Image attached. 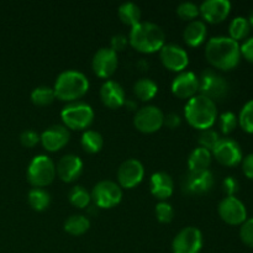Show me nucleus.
Listing matches in <instances>:
<instances>
[{"mask_svg":"<svg viewBox=\"0 0 253 253\" xmlns=\"http://www.w3.org/2000/svg\"><path fill=\"white\" fill-rule=\"evenodd\" d=\"M177 14L185 21H193L199 15V6L193 1H183L178 5Z\"/></svg>","mask_w":253,"mask_h":253,"instance_id":"34","label":"nucleus"},{"mask_svg":"<svg viewBox=\"0 0 253 253\" xmlns=\"http://www.w3.org/2000/svg\"><path fill=\"white\" fill-rule=\"evenodd\" d=\"M211 151L217 162L226 167H235L242 161L241 146L230 137L220 138Z\"/></svg>","mask_w":253,"mask_h":253,"instance_id":"12","label":"nucleus"},{"mask_svg":"<svg viewBox=\"0 0 253 253\" xmlns=\"http://www.w3.org/2000/svg\"><path fill=\"white\" fill-rule=\"evenodd\" d=\"M100 99L110 109H118L125 104V90L115 81L104 82L100 88Z\"/></svg>","mask_w":253,"mask_h":253,"instance_id":"21","label":"nucleus"},{"mask_svg":"<svg viewBox=\"0 0 253 253\" xmlns=\"http://www.w3.org/2000/svg\"><path fill=\"white\" fill-rule=\"evenodd\" d=\"M61 118L64 126L72 130H84L89 127L94 120V110L89 104L71 103L61 111Z\"/></svg>","mask_w":253,"mask_h":253,"instance_id":"6","label":"nucleus"},{"mask_svg":"<svg viewBox=\"0 0 253 253\" xmlns=\"http://www.w3.org/2000/svg\"><path fill=\"white\" fill-rule=\"evenodd\" d=\"M180 123H182V120H180V116L178 115V114L169 113L167 114V115H165L163 125H166L168 128H170V130H174V128L179 127Z\"/></svg>","mask_w":253,"mask_h":253,"instance_id":"43","label":"nucleus"},{"mask_svg":"<svg viewBox=\"0 0 253 253\" xmlns=\"http://www.w3.org/2000/svg\"><path fill=\"white\" fill-rule=\"evenodd\" d=\"M230 85L226 79L220 76L214 69H205L199 77L200 95L209 98L210 100H222L227 96Z\"/></svg>","mask_w":253,"mask_h":253,"instance_id":"7","label":"nucleus"},{"mask_svg":"<svg viewBox=\"0 0 253 253\" xmlns=\"http://www.w3.org/2000/svg\"><path fill=\"white\" fill-rule=\"evenodd\" d=\"M118 15L120 17L121 21L125 25L133 27L135 25H137L141 20V10L138 7V5H136L135 2L126 1L119 6Z\"/></svg>","mask_w":253,"mask_h":253,"instance_id":"26","label":"nucleus"},{"mask_svg":"<svg viewBox=\"0 0 253 253\" xmlns=\"http://www.w3.org/2000/svg\"><path fill=\"white\" fill-rule=\"evenodd\" d=\"M40 141V135L34 130H25L22 131L21 135H20V142L24 147L31 148L39 143Z\"/></svg>","mask_w":253,"mask_h":253,"instance_id":"39","label":"nucleus"},{"mask_svg":"<svg viewBox=\"0 0 253 253\" xmlns=\"http://www.w3.org/2000/svg\"><path fill=\"white\" fill-rule=\"evenodd\" d=\"M118 53L110 47H103L95 52L91 59L94 73L100 78H109L115 73L118 68Z\"/></svg>","mask_w":253,"mask_h":253,"instance_id":"15","label":"nucleus"},{"mask_svg":"<svg viewBox=\"0 0 253 253\" xmlns=\"http://www.w3.org/2000/svg\"><path fill=\"white\" fill-rule=\"evenodd\" d=\"M240 237L246 246L253 249V217L247 219L240 227Z\"/></svg>","mask_w":253,"mask_h":253,"instance_id":"38","label":"nucleus"},{"mask_svg":"<svg viewBox=\"0 0 253 253\" xmlns=\"http://www.w3.org/2000/svg\"><path fill=\"white\" fill-rule=\"evenodd\" d=\"M183 37L188 46L198 47L207 39V25L202 20H193L185 27Z\"/></svg>","mask_w":253,"mask_h":253,"instance_id":"23","label":"nucleus"},{"mask_svg":"<svg viewBox=\"0 0 253 253\" xmlns=\"http://www.w3.org/2000/svg\"><path fill=\"white\" fill-rule=\"evenodd\" d=\"M156 217L160 222L162 224H168L173 220L174 217V210L170 204H168L167 202H160L156 205Z\"/></svg>","mask_w":253,"mask_h":253,"instance_id":"35","label":"nucleus"},{"mask_svg":"<svg viewBox=\"0 0 253 253\" xmlns=\"http://www.w3.org/2000/svg\"><path fill=\"white\" fill-rule=\"evenodd\" d=\"M220 217L229 225H242L247 220V210L244 203L236 197H226L217 208Z\"/></svg>","mask_w":253,"mask_h":253,"instance_id":"14","label":"nucleus"},{"mask_svg":"<svg viewBox=\"0 0 253 253\" xmlns=\"http://www.w3.org/2000/svg\"><path fill=\"white\" fill-rule=\"evenodd\" d=\"M199 90V78L193 72H182L172 82V93L179 99H190Z\"/></svg>","mask_w":253,"mask_h":253,"instance_id":"19","label":"nucleus"},{"mask_svg":"<svg viewBox=\"0 0 253 253\" xmlns=\"http://www.w3.org/2000/svg\"><path fill=\"white\" fill-rule=\"evenodd\" d=\"M203 234L194 226L180 230L172 242L173 253H200L203 249Z\"/></svg>","mask_w":253,"mask_h":253,"instance_id":"11","label":"nucleus"},{"mask_svg":"<svg viewBox=\"0 0 253 253\" xmlns=\"http://www.w3.org/2000/svg\"><path fill=\"white\" fill-rule=\"evenodd\" d=\"M237 116L235 115L231 111H226V113H222L220 115V128H221V132L225 133V135H229L230 132L236 128L237 126Z\"/></svg>","mask_w":253,"mask_h":253,"instance_id":"37","label":"nucleus"},{"mask_svg":"<svg viewBox=\"0 0 253 253\" xmlns=\"http://www.w3.org/2000/svg\"><path fill=\"white\" fill-rule=\"evenodd\" d=\"M69 131L64 125H52L40 136L42 146L49 152H56L68 143Z\"/></svg>","mask_w":253,"mask_h":253,"instance_id":"18","label":"nucleus"},{"mask_svg":"<svg viewBox=\"0 0 253 253\" xmlns=\"http://www.w3.org/2000/svg\"><path fill=\"white\" fill-rule=\"evenodd\" d=\"M136 96L142 101H148L157 94L158 86L156 82L150 78H140L133 85Z\"/></svg>","mask_w":253,"mask_h":253,"instance_id":"29","label":"nucleus"},{"mask_svg":"<svg viewBox=\"0 0 253 253\" xmlns=\"http://www.w3.org/2000/svg\"><path fill=\"white\" fill-rule=\"evenodd\" d=\"M26 177L32 187H47L53 182L54 177H56V166L48 156H35L27 167Z\"/></svg>","mask_w":253,"mask_h":253,"instance_id":"5","label":"nucleus"},{"mask_svg":"<svg viewBox=\"0 0 253 253\" xmlns=\"http://www.w3.org/2000/svg\"><path fill=\"white\" fill-rule=\"evenodd\" d=\"M237 120H239L242 130L249 133H253V100L247 101L245 104Z\"/></svg>","mask_w":253,"mask_h":253,"instance_id":"33","label":"nucleus"},{"mask_svg":"<svg viewBox=\"0 0 253 253\" xmlns=\"http://www.w3.org/2000/svg\"><path fill=\"white\" fill-rule=\"evenodd\" d=\"M160 58L163 66L173 72H182L189 63V57L183 47L167 43L160 49Z\"/></svg>","mask_w":253,"mask_h":253,"instance_id":"16","label":"nucleus"},{"mask_svg":"<svg viewBox=\"0 0 253 253\" xmlns=\"http://www.w3.org/2000/svg\"><path fill=\"white\" fill-rule=\"evenodd\" d=\"M250 30H251V27H250L249 20L246 17L237 16L232 20L229 26L230 37L239 42L240 40H244L249 36Z\"/></svg>","mask_w":253,"mask_h":253,"instance_id":"30","label":"nucleus"},{"mask_svg":"<svg viewBox=\"0 0 253 253\" xmlns=\"http://www.w3.org/2000/svg\"><path fill=\"white\" fill-rule=\"evenodd\" d=\"M131 46L143 53L160 51L165 46L166 35L162 27L151 21H140L131 27L128 36Z\"/></svg>","mask_w":253,"mask_h":253,"instance_id":"2","label":"nucleus"},{"mask_svg":"<svg viewBox=\"0 0 253 253\" xmlns=\"http://www.w3.org/2000/svg\"><path fill=\"white\" fill-rule=\"evenodd\" d=\"M127 41L128 39L126 36H124V35L121 34H118V35H114L113 37H111V49H114V51H123L124 48H125L126 46H127Z\"/></svg>","mask_w":253,"mask_h":253,"instance_id":"42","label":"nucleus"},{"mask_svg":"<svg viewBox=\"0 0 253 253\" xmlns=\"http://www.w3.org/2000/svg\"><path fill=\"white\" fill-rule=\"evenodd\" d=\"M82 172H83V161L76 155L63 156L57 163V175L66 183H72L78 179Z\"/></svg>","mask_w":253,"mask_h":253,"instance_id":"20","label":"nucleus"},{"mask_svg":"<svg viewBox=\"0 0 253 253\" xmlns=\"http://www.w3.org/2000/svg\"><path fill=\"white\" fill-rule=\"evenodd\" d=\"M27 202L34 210L43 211L48 208L49 203H51V195L47 190L42 189V188H32L27 195Z\"/></svg>","mask_w":253,"mask_h":253,"instance_id":"28","label":"nucleus"},{"mask_svg":"<svg viewBox=\"0 0 253 253\" xmlns=\"http://www.w3.org/2000/svg\"><path fill=\"white\" fill-rule=\"evenodd\" d=\"M90 197L96 208L110 209L121 202L123 189L118 183L113 180H100L94 185Z\"/></svg>","mask_w":253,"mask_h":253,"instance_id":"8","label":"nucleus"},{"mask_svg":"<svg viewBox=\"0 0 253 253\" xmlns=\"http://www.w3.org/2000/svg\"><path fill=\"white\" fill-rule=\"evenodd\" d=\"M54 99H56V94L51 86L41 85L31 91V100L37 106L49 105L51 103H53Z\"/></svg>","mask_w":253,"mask_h":253,"instance_id":"31","label":"nucleus"},{"mask_svg":"<svg viewBox=\"0 0 253 253\" xmlns=\"http://www.w3.org/2000/svg\"><path fill=\"white\" fill-rule=\"evenodd\" d=\"M145 175L143 165L136 158L124 161L118 169V184L121 188L131 189L140 184Z\"/></svg>","mask_w":253,"mask_h":253,"instance_id":"13","label":"nucleus"},{"mask_svg":"<svg viewBox=\"0 0 253 253\" xmlns=\"http://www.w3.org/2000/svg\"><path fill=\"white\" fill-rule=\"evenodd\" d=\"M247 20H249L250 27H252V29H253V10L251 11V14H250V17Z\"/></svg>","mask_w":253,"mask_h":253,"instance_id":"45","label":"nucleus"},{"mask_svg":"<svg viewBox=\"0 0 253 253\" xmlns=\"http://www.w3.org/2000/svg\"><path fill=\"white\" fill-rule=\"evenodd\" d=\"M214 185V177L209 169L188 170L182 178L180 187L188 195H203L210 192Z\"/></svg>","mask_w":253,"mask_h":253,"instance_id":"9","label":"nucleus"},{"mask_svg":"<svg viewBox=\"0 0 253 253\" xmlns=\"http://www.w3.org/2000/svg\"><path fill=\"white\" fill-rule=\"evenodd\" d=\"M242 170L247 178L253 179V153L242 160Z\"/></svg>","mask_w":253,"mask_h":253,"instance_id":"44","label":"nucleus"},{"mask_svg":"<svg viewBox=\"0 0 253 253\" xmlns=\"http://www.w3.org/2000/svg\"><path fill=\"white\" fill-rule=\"evenodd\" d=\"M239 182L234 177H227L222 182V188H224V192L226 193L227 197H234L235 193L239 190Z\"/></svg>","mask_w":253,"mask_h":253,"instance_id":"41","label":"nucleus"},{"mask_svg":"<svg viewBox=\"0 0 253 253\" xmlns=\"http://www.w3.org/2000/svg\"><path fill=\"white\" fill-rule=\"evenodd\" d=\"M89 227H90V221L84 215H71L64 221V231L68 232L69 235H73V236H81V235L85 234Z\"/></svg>","mask_w":253,"mask_h":253,"instance_id":"25","label":"nucleus"},{"mask_svg":"<svg viewBox=\"0 0 253 253\" xmlns=\"http://www.w3.org/2000/svg\"><path fill=\"white\" fill-rule=\"evenodd\" d=\"M211 163V151L204 147H198L190 152L188 157V167L189 170H204L208 169Z\"/></svg>","mask_w":253,"mask_h":253,"instance_id":"24","label":"nucleus"},{"mask_svg":"<svg viewBox=\"0 0 253 253\" xmlns=\"http://www.w3.org/2000/svg\"><path fill=\"white\" fill-rule=\"evenodd\" d=\"M89 89L86 76L76 69H67L58 74L54 82L53 90L56 98L63 101H76L84 95Z\"/></svg>","mask_w":253,"mask_h":253,"instance_id":"4","label":"nucleus"},{"mask_svg":"<svg viewBox=\"0 0 253 253\" xmlns=\"http://www.w3.org/2000/svg\"><path fill=\"white\" fill-rule=\"evenodd\" d=\"M68 199L72 205L79 209H84L91 202L90 193L82 185H74L68 193Z\"/></svg>","mask_w":253,"mask_h":253,"instance_id":"32","label":"nucleus"},{"mask_svg":"<svg viewBox=\"0 0 253 253\" xmlns=\"http://www.w3.org/2000/svg\"><path fill=\"white\" fill-rule=\"evenodd\" d=\"M240 52H241V56L245 57V59H247L250 63L253 64V37L247 39L240 46Z\"/></svg>","mask_w":253,"mask_h":253,"instance_id":"40","label":"nucleus"},{"mask_svg":"<svg viewBox=\"0 0 253 253\" xmlns=\"http://www.w3.org/2000/svg\"><path fill=\"white\" fill-rule=\"evenodd\" d=\"M219 140H220L219 133H217L215 130L208 128V130H203L202 132H200L199 138H198V142H199L200 147H204L207 148V150L211 151Z\"/></svg>","mask_w":253,"mask_h":253,"instance_id":"36","label":"nucleus"},{"mask_svg":"<svg viewBox=\"0 0 253 253\" xmlns=\"http://www.w3.org/2000/svg\"><path fill=\"white\" fill-rule=\"evenodd\" d=\"M81 145L83 150L88 153H98L104 146V138L100 132L95 130L84 131L81 138Z\"/></svg>","mask_w":253,"mask_h":253,"instance_id":"27","label":"nucleus"},{"mask_svg":"<svg viewBox=\"0 0 253 253\" xmlns=\"http://www.w3.org/2000/svg\"><path fill=\"white\" fill-rule=\"evenodd\" d=\"M165 114L158 106L146 105L138 109L133 116V125L138 131L152 133L163 126Z\"/></svg>","mask_w":253,"mask_h":253,"instance_id":"10","label":"nucleus"},{"mask_svg":"<svg viewBox=\"0 0 253 253\" xmlns=\"http://www.w3.org/2000/svg\"><path fill=\"white\" fill-rule=\"evenodd\" d=\"M231 2L229 0H207L199 6V14L203 19L211 24H219L229 16Z\"/></svg>","mask_w":253,"mask_h":253,"instance_id":"17","label":"nucleus"},{"mask_svg":"<svg viewBox=\"0 0 253 253\" xmlns=\"http://www.w3.org/2000/svg\"><path fill=\"white\" fill-rule=\"evenodd\" d=\"M205 57L215 68L230 71L239 64L241 58L239 42L227 36L210 39L205 46Z\"/></svg>","mask_w":253,"mask_h":253,"instance_id":"1","label":"nucleus"},{"mask_svg":"<svg viewBox=\"0 0 253 253\" xmlns=\"http://www.w3.org/2000/svg\"><path fill=\"white\" fill-rule=\"evenodd\" d=\"M150 189L153 197L165 202L173 194L174 183L172 177L166 172H156L151 175Z\"/></svg>","mask_w":253,"mask_h":253,"instance_id":"22","label":"nucleus"},{"mask_svg":"<svg viewBox=\"0 0 253 253\" xmlns=\"http://www.w3.org/2000/svg\"><path fill=\"white\" fill-rule=\"evenodd\" d=\"M184 115L189 125L203 131L214 125L217 118V109L215 101L199 94L188 99L184 106Z\"/></svg>","mask_w":253,"mask_h":253,"instance_id":"3","label":"nucleus"}]
</instances>
